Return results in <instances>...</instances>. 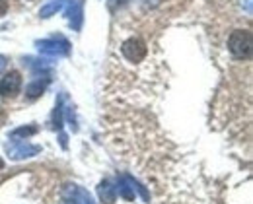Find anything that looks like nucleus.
Here are the masks:
<instances>
[{
  "label": "nucleus",
  "instance_id": "nucleus-1",
  "mask_svg": "<svg viewBox=\"0 0 253 204\" xmlns=\"http://www.w3.org/2000/svg\"><path fill=\"white\" fill-rule=\"evenodd\" d=\"M228 51L234 59L250 61L252 59V32L250 30H236L228 37Z\"/></svg>",
  "mask_w": 253,
  "mask_h": 204
},
{
  "label": "nucleus",
  "instance_id": "nucleus-2",
  "mask_svg": "<svg viewBox=\"0 0 253 204\" xmlns=\"http://www.w3.org/2000/svg\"><path fill=\"white\" fill-rule=\"evenodd\" d=\"M121 53H123V57H125L128 63H140V61H144L148 49H146V45H144L142 39L130 37V39H126L125 43L121 45Z\"/></svg>",
  "mask_w": 253,
  "mask_h": 204
},
{
  "label": "nucleus",
  "instance_id": "nucleus-3",
  "mask_svg": "<svg viewBox=\"0 0 253 204\" xmlns=\"http://www.w3.org/2000/svg\"><path fill=\"white\" fill-rule=\"evenodd\" d=\"M20 90H22V74L16 70L8 72L0 82V96L2 98H14L20 94Z\"/></svg>",
  "mask_w": 253,
  "mask_h": 204
},
{
  "label": "nucleus",
  "instance_id": "nucleus-4",
  "mask_svg": "<svg viewBox=\"0 0 253 204\" xmlns=\"http://www.w3.org/2000/svg\"><path fill=\"white\" fill-rule=\"evenodd\" d=\"M99 195H101V199H105V203L107 204H113V201H115L113 187H111V185H107V183H103V185L99 187Z\"/></svg>",
  "mask_w": 253,
  "mask_h": 204
},
{
  "label": "nucleus",
  "instance_id": "nucleus-5",
  "mask_svg": "<svg viewBox=\"0 0 253 204\" xmlns=\"http://www.w3.org/2000/svg\"><path fill=\"white\" fill-rule=\"evenodd\" d=\"M63 4H64V0H57V2H51L49 6H45V8L41 10V16H43V18H49L51 14L59 12V10L63 8Z\"/></svg>",
  "mask_w": 253,
  "mask_h": 204
},
{
  "label": "nucleus",
  "instance_id": "nucleus-6",
  "mask_svg": "<svg viewBox=\"0 0 253 204\" xmlns=\"http://www.w3.org/2000/svg\"><path fill=\"white\" fill-rule=\"evenodd\" d=\"M43 90H45V84H41V82H33L32 86L28 88V94H30V98H37V96L43 94Z\"/></svg>",
  "mask_w": 253,
  "mask_h": 204
},
{
  "label": "nucleus",
  "instance_id": "nucleus-7",
  "mask_svg": "<svg viewBox=\"0 0 253 204\" xmlns=\"http://www.w3.org/2000/svg\"><path fill=\"white\" fill-rule=\"evenodd\" d=\"M35 131H37V129H18V131H16V133H14V136H30V135H33V133H35Z\"/></svg>",
  "mask_w": 253,
  "mask_h": 204
},
{
  "label": "nucleus",
  "instance_id": "nucleus-8",
  "mask_svg": "<svg viewBox=\"0 0 253 204\" xmlns=\"http://www.w3.org/2000/svg\"><path fill=\"white\" fill-rule=\"evenodd\" d=\"M10 8V0H0V16H4Z\"/></svg>",
  "mask_w": 253,
  "mask_h": 204
},
{
  "label": "nucleus",
  "instance_id": "nucleus-9",
  "mask_svg": "<svg viewBox=\"0 0 253 204\" xmlns=\"http://www.w3.org/2000/svg\"><path fill=\"white\" fill-rule=\"evenodd\" d=\"M6 67V57H0V70Z\"/></svg>",
  "mask_w": 253,
  "mask_h": 204
},
{
  "label": "nucleus",
  "instance_id": "nucleus-10",
  "mask_svg": "<svg viewBox=\"0 0 253 204\" xmlns=\"http://www.w3.org/2000/svg\"><path fill=\"white\" fill-rule=\"evenodd\" d=\"M2 168H4V162H2V160H0V170H2Z\"/></svg>",
  "mask_w": 253,
  "mask_h": 204
}]
</instances>
